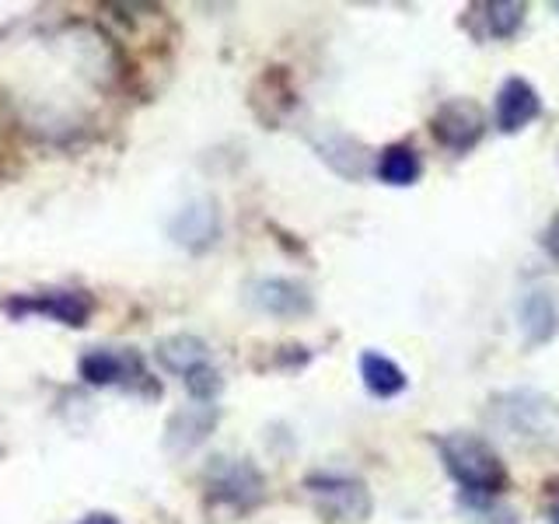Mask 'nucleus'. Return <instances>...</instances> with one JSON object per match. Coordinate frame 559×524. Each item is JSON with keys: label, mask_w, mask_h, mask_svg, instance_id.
Segmentation results:
<instances>
[{"label": "nucleus", "mask_w": 559, "mask_h": 524, "mask_svg": "<svg viewBox=\"0 0 559 524\" xmlns=\"http://www.w3.org/2000/svg\"><path fill=\"white\" fill-rule=\"evenodd\" d=\"M437 454L448 468V476L459 483L472 497H497L511 486L507 465L497 454V448L479 433L451 430L437 437Z\"/></svg>", "instance_id": "f257e3e1"}, {"label": "nucleus", "mask_w": 559, "mask_h": 524, "mask_svg": "<svg viewBox=\"0 0 559 524\" xmlns=\"http://www.w3.org/2000/svg\"><path fill=\"white\" fill-rule=\"evenodd\" d=\"M493 424L518 444H556L559 441V402L535 389H514L489 402Z\"/></svg>", "instance_id": "f03ea898"}, {"label": "nucleus", "mask_w": 559, "mask_h": 524, "mask_svg": "<svg viewBox=\"0 0 559 524\" xmlns=\"http://www.w3.org/2000/svg\"><path fill=\"white\" fill-rule=\"evenodd\" d=\"M305 489L311 493L314 507L322 511L329 521H343V524H360L371 517L374 500L371 489L364 479L354 476H336V472H314L305 479Z\"/></svg>", "instance_id": "7ed1b4c3"}, {"label": "nucleus", "mask_w": 559, "mask_h": 524, "mask_svg": "<svg viewBox=\"0 0 559 524\" xmlns=\"http://www.w3.org/2000/svg\"><path fill=\"white\" fill-rule=\"evenodd\" d=\"M433 140L451 154H468L486 133V112L479 102L472 98H448L437 105L430 119Z\"/></svg>", "instance_id": "20e7f679"}, {"label": "nucleus", "mask_w": 559, "mask_h": 524, "mask_svg": "<svg viewBox=\"0 0 559 524\" xmlns=\"http://www.w3.org/2000/svg\"><path fill=\"white\" fill-rule=\"evenodd\" d=\"M245 301L270 319H305L314 311V297L305 284L287 276H262L245 290Z\"/></svg>", "instance_id": "39448f33"}, {"label": "nucleus", "mask_w": 559, "mask_h": 524, "mask_svg": "<svg viewBox=\"0 0 559 524\" xmlns=\"http://www.w3.org/2000/svg\"><path fill=\"white\" fill-rule=\"evenodd\" d=\"M518 329L532 349L552 343L559 336V290L549 284L524 290L518 301Z\"/></svg>", "instance_id": "423d86ee"}, {"label": "nucleus", "mask_w": 559, "mask_h": 524, "mask_svg": "<svg viewBox=\"0 0 559 524\" xmlns=\"http://www.w3.org/2000/svg\"><path fill=\"white\" fill-rule=\"evenodd\" d=\"M210 489H214V497L235 507H252L262 500L266 479L249 458H217V465L210 468Z\"/></svg>", "instance_id": "0eeeda50"}, {"label": "nucleus", "mask_w": 559, "mask_h": 524, "mask_svg": "<svg viewBox=\"0 0 559 524\" xmlns=\"http://www.w3.org/2000/svg\"><path fill=\"white\" fill-rule=\"evenodd\" d=\"M542 116V98L524 78H507L493 98V127L500 133H521Z\"/></svg>", "instance_id": "6e6552de"}, {"label": "nucleus", "mask_w": 559, "mask_h": 524, "mask_svg": "<svg viewBox=\"0 0 559 524\" xmlns=\"http://www.w3.org/2000/svg\"><path fill=\"white\" fill-rule=\"evenodd\" d=\"M171 238L182 245L189 252H203L210 245L217 241L221 235V210L210 196H200V200H189L179 214L171 217L168 224Z\"/></svg>", "instance_id": "1a4fd4ad"}, {"label": "nucleus", "mask_w": 559, "mask_h": 524, "mask_svg": "<svg viewBox=\"0 0 559 524\" xmlns=\"http://www.w3.org/2000/svg\"><path fill=\"white\" fill-rule=\"evenodd\" d=\"M92 301L81 290H52V294H39V297H14L8 305L11 314H46L52 322L63 325H84L87 314H92Z\"/></svg>", "instance_id": "9d476101"}, {"label": "nucleus", "mask_w": 559, "mask_h": 524, "mask_svg": "<svg viewBox=\"0 0 559 524\" xmlns=\"http://www.w3.org/2000/svg\"><path fill=\"white\" fill-rule=\"evenodd\" d=\"M217 406H210V402H200V406H189L182 413L171 416L168 424V437H165V448L175 451V454H189L192 448H200L210 433L217 427Z\"/></svg>", "instance_id": "9b49d317"}, {"label": "nucleus", "mask_w": 559, "mask_h": 524, "mask_svg": "<svg viewBox=\"0 0 559 524\" xmlns=\"http://www.w3.org/2000/svg\"><path fill=\"white\" fill-rule=\"evenodd\" d=\"M360 381L374 398H395L409 389L406 371L392 357L378 354V349H364L360 354Z\"/></svg>", "instance_id": "f8f14e48"}, {"label": "nucleus", "mask_w": 559, "mask_h": 524, "mask_svg": "<svg viewBox=\"0 0 559 524\" xmlns=\"http://www.w3.org/2000/svg\"><path fill=\"white\" fill-rule=\"evenodd\" d=\"M81 378L87 384H122L130 381L136 371V360L130 354H116V349H92V354L81 357Z\"/></svg>", "instance_id": "ddd939ff"}, {"label": "nucleus", "mask_w": 559, "mask_h": 524, "mask_svg": "<svg viewBox=\"0 0 559 524\" xmlns=\"http://www.w3.org/2000/svg\"><path fill=\"white\" fill-rule=\"evenodd\" d=\"M157 360L165 364V371L186 378L189 371H197V367L210 364V346L200 336H189V332H182V336H168V340L157 343Z\"/></svg>", "instance_id": "4468645a"}, {"label": "nucleus", "mask_w": 559, "mask_h": 524, "mask_svg": "<svg viewBox=\"0 0 559 524\" xmlns=\"http://www.w3.org/2000/svg\"><path fill=\"white\" fill-rule=\"evenodd\" d=\"M374 171H378V179L384 186L406 189V186L419 182V175H424V162H419V154L409 144H389L378 154Z\"/></svg>", "instance_id": "2eb2a0df"}, {"label": "nucleus", "mask_w": 559, "mask_h": 524, "mask_svg": "<svg viewBox=\"0 0 559 524\" xmlns=\"http://www.w3.org/2000/svg\"><path fill=\"white\" fill-rule=\"evenodd\" d=\"M314 147H319L322 162H329L336 171H340V157H346L349 179H360V175H364V147L357 144L354 136H346V133H329V136L319 140Z\"/></svg>", "instance_id": "dca6fc26"}, {"label": "nucleus", "mask_w": 559, "mask_h": 524, "mask_svg": "<svg viewBox=\"0 0 559 524\" xmlns=\"http://www.w3.org/2000/svg\"><path fill=\"white\" fill-rule=\"evenodd\" d=\"M483 17H486V32L493 39H514L524 25V14L528 8L518 4V0H493V4H483Z\"/></svg>", "instance_id": "f3484780"}, {"label": "nucleus", "mask_w": 559, "mask_h": 524, "mask_svg": "<svg viewBox=\"0 0 559 524\" xmlns=\"http://www.w3.org/2000/svg\"><path fill=\"white\" fill-rule=\"evenodd\" d=\"M186 389L192 392V398L214 402V395L224 389V378H221L210 364H203V367H197V371H189V374H186Z\"/></svg>", "instance_id": "a211bd4d"}, {"label": "nucleus", "mask_w": 559, "mask_h": 524, "mask_svg": "<svg viewBox=\"0 0 559 524\" xmlns=\"http://www.w3.org/2000/svg\"><path fill=\"white\" fill-rule=\"evenodd\" d=\"M542 245H546V252L559 262V214L549 221V227H546V235H542Z\"/></svg>", "instance_id": "6ab92c4d"}, {"label": "nucleus", "mask_w": 559, "mask_h": 524, "mask_svg": "<svg viewBox=\"0 0 559 524\" xmlns=\"http://www.w3.org/2000/svg\"><path fill=\"white\" fill-rule=\"evenodd\" d=\"M78 524H122V521L112 517V514H105V511H95V514H84Z\"/></svg>", "instance_id": "aec40b11"}, {"label": "nucleus", "mask_w": 559, "mask_h": 524, "mask_svg": "<svg viewBox=\"0 0 559 524\" xmlns=\"http://www.w3.org/2000/svg\"><path fill=\"white\" fill-rule=\"evenodd\" d=\"M549 524H559V503H552V511H549Z\"/></svg>", "instance_id": "412c9836"}, {"label": "nucleus", "mask_w": 559, "mask_h": 524, "mask_svg": "<svg viewBox=\"0 0 559 524\" xmlns=\"http://www.w3.org/2000/svg\"><path fill=\"white\" fill-rule=\"evenodd\" d=\"M556 11H559V4H556Z\"/></svg>", "instance_id": "4be33fe9"}]
</instances>
